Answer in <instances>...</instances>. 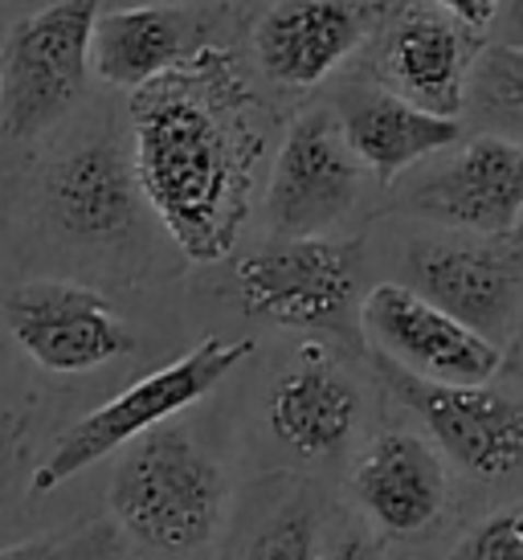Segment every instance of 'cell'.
Segmentation results:
<instances>
[{"instance_id":"9a60e30c","label":"cell","mask_w":523,"mask_h":560,"mask_svg":"<svg viewBox=\"0 0 523 560\" xmlns=\"http://www.w3.org/2000/svg\"><path fill=\"white\" fill-rule=\"evenodd\" d=\"M332 110L360 168L372 172L381 185H393L400 172H409L430 156H442L462 140L458 119L430 115L372 82L348 86Z\"/></svg>"},{"instance_id":"7a4b0ae2","label":"cell","mask_w":523,"mask_h":560,"mask_svg":"<svg viewBox=\"0 0 523 560\" xmlns=\"http://www.w3.org/2000/svg\"><path fill=\"white\" fill-rule=\"evenodd\" d=\"M225 499V470L181 425H160L131 442L111 479L115 528L168 557H193L213 545Z\"/></svg>"},{"instance_id":"603a6c76","label":"cell","mask_w":523,"mask_h":560,"mask_svg":"<svg viewBox=\"0 0 523 560\" xmlns=\"http://www.w3.org/2000/svg\"><path fill=\"white\" fill-rule=\"evenodd\" d=\"M442 13H450L458 25H466L470 33H483L495 25V16H499V4L503 0H433Z\"/></svg>"},{"instance_id":"6da1fadb","label":"cell","mask_w":523,"mask_h":560,"mask_svg":"<svg viewBox=\"0 0 523 560\" xmlns=\"http://www.w3.org/2000/svg\"><path fill=\"white\" fill-rule=\"evenodd\" d=\"M270 119L230 49L193 58L131 94V168L193 262H221L249 218Z\"/></svg>"},{"instance_id":"2e32d148","label":"cell","mask_w":523,"mask_h":560,"mask_svg":"<svg viewBox=\"0 0 523 560\" xmlns=\"http://www.w3.org/2000/svg\"><path fill=\"white\" fill-rule=\"evenodd\" d=\"M266 413L282 446L303 458H336L348 451L360 425V389L332 352L307 343L291 373L278 376Z\"/></svg>"},{"instance_id":"52a82bcc","label":"cell","mask_w":523,"mask_h":560,"mask_svg":"<svg viewBox=\"0 0 523 560\" xmlns=\"http://www.w3.org/2000/svg\"><path fill=\"white\" fill-rule=\"evenodd\" d=\"M409 291L454 315L495 348L515 343L523 324V246L515 237H417L405 254Z\"/></svg>"},{"instance_id":"5bb4252c","label":"cell","mask_w":523,"mask_h":560,"mask_svg":"<svg viewBox=\"0 0 523 560\" xmlns=\"http://www.w3.org/2000/svg\"><path fill=\"white\" fill-rule=\"evenodd\" d=\"M352 495L360 512L388 536H417L433 528L450 499L442 454L409 430H385L369 442L352 470Z\"/></svg>"},{"instance_id":"44dd1931","label":"cell","mask_w":523,"mask_h":560,"mask_svg":"<svg viewBox=\"0 0 523 560\" xmlns=\"http://www.w3.org/2000/svg\"><path fill=\"white\" fill-rule=\"evenodd\" d=\"M237 560H319V512L311 499H294L242 548Z\"/></svg>"},{"instance_id":"ba28073f","label":"cell","mask_w":523,"mask_h":560,"mask_svg":"<svg viewBox=\"0 0 523 560\" xmlns=\"http://www.w3.org/2000/svg\"><path fill=\"white\" fill-rule=\"evenodd\" d=\"M372 369L409 413L426 421L433 446L470 479L503 482L523 475V397L495 385H438L372 352Z\"/></svg>"},{"instance_id":"ac0fdd59","label":"cell","mask_w":523,"mask_h":560,"mask_svg":"<svg viewBox=\"0 0 523 560\" xmlns=\"http://www.w3.org/2000/svg\"><path fill=\"white\" fill-rule=\"evenodd\" d=\"M200 46L209 42L197 16L164 9V4H143V9L98 13L91 62L103 82L136 94L139 86H148L160 74L176 70L185 58H193Z\"/></svg>"},{"instance_id":"ffe728a7","label":"cell","mask_w":523,"mask_h":560,"mask_svg":"<svg viewBox=\"0 0 523 560\" xmlns=\"http://www.w3.org/2000/svg\"><path fill=\"white\" fill-rule=\"evenodd\" d=\"M119 548L124 532L115 528V520H91L70 532H49L0 548V560H119Z\"/></svg>"},{"instance_id":"8fae6325","label":"cell","mask_w":523,"mask_h":560,"mask_svg":"<svg viewBox=\"0 0 523 560\" xmlns=\"http://www.w3.org/2000/svg\"><path fill=\"white\" fill-rule=\"evenodd\" d=\"M16 348L46 373H94L136 348L131 327L107 299L74 282H25L4 303Z\"/></svg>"},{"instance_id":"484cf974","label":"cell","mask_w":523,"mask_h":560,"mask_svg":"<svg viewBox=\"0 0 523 560\" xmlns=\"http://www.w3.org/2000/svg\"><path fill=\"white\" fill-rule=\"evenodd\" d=\"M515 360H520V373H523V324H520V336H515Z\"/></svg>"},{"instance_id":"7402d4cb","label":"cell","mask_w":523,"mask_h":560,"mask_svg":"<svg viewBox=\"0 0 523 560\" xmlns=\"http://www.w3.org/2000/svg\"><path fill=\"white\" fill-rule=\"evenodd\" d=\"M446 560H523V499L478 520Z\"/></svg>"},{"instance_id":"8992f818","label":"cell","mask_w":523,"mask_h":560,"mask_svg":"<svg viewBox=\"0 0 523 560\" xmlns=\"http://www.w3.org/2000/svg\"><path fill=\"white\" fill-rule=\"evenodd\" d=\"M372 86L430 115L458 119L466 110V86L475 58L487 42L442 13L433 0H376L369 30Z\"/></svg>"},{"instance_id":"4316f807","label":"cell","mask_w":523,"mask_h":560,"mask_svg":"<svg viewBox=\"0 0 523 560\" xmlns=\"http://www.w3.org/2000/svg\"><path fill=\"white\" fill-rule=\"evenodd\" d=\"M511 237H515V242L523 246V218H520V225H515V234H511Z\"/></svg>"},{"instance_id":"d6986e66","label":"cell","mask_w":523,"mask_h":560,"mask_svg":"<svg viewBox=\"0 0 523 560\" xmlns=\"http://www.w3.org/2000/svg\"><path fill=\"white\" fill-rule=\"evenodd\" d=\"M466 107L475 110L487 136H503L511 143H523V49L511 46H483L470 70Z\"/></svg>"},{"instance_id":"e0dca14e","label":"cell","mask_w":523,"mask_h":560,"mask_svg":"<svg viewBox=\"0 0 523 560\" xmlns=\"http://www.w3.org/2000/svg\"><path fill=\"white\" fill-rule=\"evenodd\" d=\"M136 168L115 143H82L46 176V209L66 234L111 242L136 221Z\"/></svg>"},{"instance_id":"277c9868","label":"cell","mask_w":523,"mask_h":560,"mask_svg":"<svg viewBox=\"0 0 523 560\" xmlns=\"http://www.w3.org/2000/svg\"><path fill=\"white\" fill-rule=\"evenodd\" d=\"M360 262L356 237H278L237 262V295L246 315L356 343Z\"/></svg>"},{"instance_id":"3957f363","label":"cell","mask_w":523,"mask_h":560,"mask_svg":"<svg viewBox=\"0 0 523 560\" xmlns=\"http://www.w3.org/2000/svg\"><path fill=\"white\" fill-rule=\"evenodd\" d=\"M249 352H254V340H217V336H209L172 364L139 376L131 389L115 393L111 401L91 409L86 418H78L54 442V451L42 458V467L33 470V495L58 491L66 479H74L86 467L103 463L107 454L124 451L143 434L160 430L168 418L185 413L188 405L205 401Z\"/></svg>"},{"instance_id":"cb8c5ba5","label":"cell","mask_w":523,"mask_h":560,"mask_svg":"<svg viewBox=\"0 0 523 560\" xmlns=\"http://www.w3.org/2000/svg\"><path fill=\"white\" fill-rule=\"evenodd\" d=\"M491 33H495L491 46L523 49V0H503V4H499V16H495Z\"/></svg>"},{"instance_id":"9c48e42d","label":"cell","mask_w":523,"mask_h":560,"mask_svg":"<svg viewBox=\"0 0 523 560\" xmlns=\"http://www.w3.org/2000/svg\"><path fill=\"white\" fill-rule=\"evenodd\" d=\"M360 327L372 340V352L438 385H491L508 360L503 348L483 340L405 282L372 287L360 303Z\"/></svg>"},{"instance_id":"d4e9b609","label":"cell","mask_w":523,"mask_h":560,"mask_svg":"<svg viewBox=\"0 0 523 560\" xmlns=\"http://www.w3.org/2000/svg\"><path fill=\"white\" fill-rule=\"evenodd\" d=\"M332 560H385V552H381V545H376L372 536L352 532V536H344V540L336 545Z\"/></svg>"},{"instance_id":"30bf717a","label":"cell","mask_w":523,"mask_h":560,"mask_svg":"<svg viewBox=\"0 0 523 560\" xmlns=\"http://www.w3.org/2000/svg\"><path fill=\"white\" fill-rule=\"evenodd\" d=\"M364 168L332 107L307 110L287 131L266 185V213L278 237H324L352 213Z\"/></svg>"},{"instance_id":"4fadbf2b","label":"cell","mask_w":523,"mask_h":560,"mask_svg":"<svg viewBox=\"0 0 523 560\" xmlns=\"http://www.w3.org/2000/svg\"><path fill=\"white\" fill-rule=\"evenodd\" d=\"M376 0H278L254 30L258 70L278 86H315L369 42Z\"/></svg>"},{"instance_id":"5b68a950","label":"cell","mask_w":523,"mask_h":560,"mask_svg":"<svg viewBox=\"0 0 523 560\" xmlns=\"http://www.w3.org/2000/svg\"><path fill=\"white\" fill-rule=\"evenodd\" d=\"M98 0H58L25 16L0 54V143L58 124L86 86Z\"/></svg>"},{"instance_id":"7c38bea8","label":"cell","mask_w":523,"mask_h":560,"mask_svg":"<svg viewBox=\"0 0 523 560\" xmlns=\"http://www.w3.org/2000/svg\"><path fill=\"white\" fill-rule=\"evenodd\" d=\"M400 209L446 225L450 234L511 237L523 218V143L475 136L405 188Z\"/></svg>"}]
</instances>
